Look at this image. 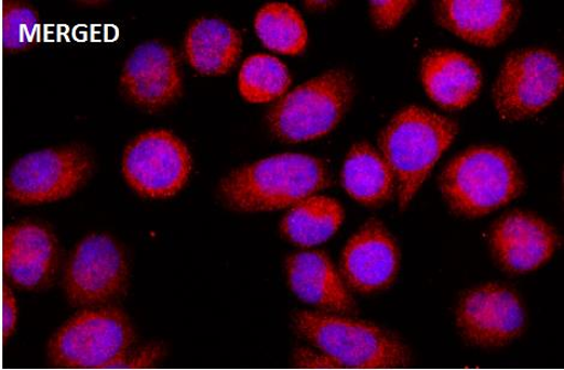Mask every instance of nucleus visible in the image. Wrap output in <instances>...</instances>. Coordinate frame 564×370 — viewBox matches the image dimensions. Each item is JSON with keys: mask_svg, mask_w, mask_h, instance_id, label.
<instances>
[{"mask_svg": "<svg viewBox=\"0 0 564 370\" xmlns=\"http://www.w3.org/2000/svg\"><path fill=\"white\" fill-rule=\"evenodd\" d=\"M341 182L346 193L367 207H380L391 200L397 183L381 152L367 142L354 144L347 153Z\"/></svg>", "mask_w": 564, "mask_h": 370, "instance_id": "nucleus-20", "label": "nucleus"}, {"mask_svg": "<svg viewBox=\"0 0 564 370\" xmlns=\"http://www.w3.org/2000/svg\"><path fill=\"white\" fill-rule=\"evenodd\" d=\"M414 2H370V17L379 30H393L404 20Z\"/></svg>", "mask_w": 564, "mask_h": 370, "instance_id": "nucleus-25", "label": "nucleus"}, {"mask_svg": "<svg viewBox=\"0 0 564 370\" xmlns=\"http://www.w3.org/2000/svg\"><path fill=\"white\" fill-rule=\"evenodd\" d=\"M305 7L311 10H324L329 7V2H305Z\"/></svg>", "mask_w": 564, "mask_h": 370, "instance_id": "nucleus-29", "label": "nucleus"}, {"mask_svg": "<svg viewBox=\"0 0 564 370\" xmlns=\"http://www.w3.org/2000/svg\"><path fill=\"white\" fill-rule=\"evenodd\" d=\"M434 13L442 29L466 43L496 47L514 33L522 7L510 0H442L434 3Z\"/></svg>", "mask_w": 564, "mask_h": 370, "instance_id": "nucleus-15", "label": "nucleus"}, {"mask_svg": "<svg viewBox=\"0 0 564 370\" xmlns=\"http://www.w3.org/2000/svg\"><path fill=\"white\" fill-rule=\"evenodd\" d=\"M421 75L426 95L442 109L463 110L479 97L481 72L464 53L430 52L422 62Z\"/></svg>", "mask_w": 564, "mask_h": 370, "instance_id": "nucleus-18", "label": "nucleus"}, {"mask_svg": "<svg viewBox=\"0 0 564 370\" xmlns=\"http://www.w3.org/2000/svg\"><path fill=\"white\" fill-rule=\"evenodd\" d=\"M241 36L232 25L218 19L196 20L185 36V56L203 75L221 76L230 72L240 57Z\"/></svg>", "mask_w": 564, "mask_h": 370, "instance_id": "nucleus-19", "label": "nucleus"}, {"mask_svg": "<svg viewBox=\"0 0 564 370\" xmlns=\"http://www.w3.org/2000/svg\"><path fill=\"white\" fill-rule=\"evenodd\" d=\"M292 79L286 65L273 56L249 57L239 72L241 98L251 104L278 101L289 91Z\"/></svg>", "mask_w": 564, "mask_h": 370, "instance_id": "nucleus-23", "label": "nucleus"}, {"mask_svg": "<svg viewBox=\"0 0 564 370\" xmlns=\"http://www.w3.org/2000/svg\"><path fill=\"white\" fill-rule=\"evenodd\" d=\"M292 366L300 369H344L333 357L321 350L297 348L291 357Z\"/></svg>", "mask_w": 564, "mask_h": 370, "instance_id": "nucleus-27", "label": "nucleus"}, {"mask_svg": "<svg viewBox=\"0 0 564 370\" xmlns=\"http://www.w3.org/2000/svg\"><path fill=\"white\" fill-rule=\"evenodd\" d=\"M563 86V66L555 53L539 47L518 50L510 53L497 76L496 111L502 121H522L555 102Z\"/></svg>", "mask_w": 564, "mask_h": 370, "instance_id": "nucleus-8", "label": "nucleus"}, {"mask_svg": "<svg viewBox=\"0 0 564 370\" xmlns=\"http://www.w3.org/2000/svg\"><path fill=\"white\" fill-rule=\"evenodd\" d=\"M329 185V171L321 159L284 153L231 171L218 192L226 207L259 214L292 207Z\"/></svg>", "mask_w": 564, "mask_h": 370, "instance_id": "nucleus-1", "label": "nucleus"}, {"mask_svg": "<svg viewBox=\"0 0 564 370\" xmlns=\"http://www.w3.org/2000/svg\"><path fill=\"white\" fill-rule=\"evenodd\" d=\"M455 324L469 346L499 349L522 336L527 315L514 290L488 283L467 290L460 297Z\"/></svg>", "mask_w": 564, "mask_h": 370, "instance_id": "nucleus-11", "label": "nucleus"}, {"mask_svg": "<svg viewBox=\"0 0 564 370\" xmlns=\"http://www.w3.org/2000/svg\"><path fill=\"white\" fill-rule=\"evenodd\" d=\"M58 264V243L43 225L23 221L3 231V271L19 287H44Z\"/></svg>", "mask_w": 564, "mask_h": 370, "instance_id": "nucleus-16", "label": "nucleus"}, {"mask_svg": "<svg viewBox=\"0 0 564 370\" xmlns=\"http://www.w3.org/2000/svg\"><path fill=\"white\" fill-rule=\"evenodd\" d=\"M166 352L165 348L159 342L148 344V346L128 352L122 360H120L115 369H147L154 368L164 360Z\"/></svg>", "mask_w": 564, "mask_h": 370, "instance_id": "nucleus-26", "label": "nucleus"}, {"mask_svg": "<svg viewBox=\"0 0 564 370\" xmlns=\"http://www.w3.org/2000/svg\"><path fill=\"white\" fill-rule=\"evenodd\" d=\"M120 88L131 102L148 111L176 101L183 83L174 51L159 42L140 45L124 64Z\"/></svg>", "mask_w": 564, "mask_h": 370, "instance_id": "nucleus-14", "label": "nucleus"}, {"mask_svg": "<svg viewBox=\"0 0 564 370\" xmlns=\"http://www.w3.org/2000/svg\"><path fill=\"white\" fill-rule=\"evenodd\" d=\"M253 24L262 44L281 55L299 56L306 47L305 22L290 4H265L257 13Z\"/></svg>", "mask_w": 564, "mask_h": 370, "instance_id": "nucleus-22", "label": "nucleus"}, {"mask_svg": "<svg viewBox=\"0 0 564 370\" xmlns=\"http://www.w3.org/2000/svg\"><path fill=\"white\" fill-rule=\"evenodd\" d=\"M400 268L394 237L380 220L371 219L348 240L340 273L347 287L361 295L382 293L391 287Z\"/></svg>", "mask_w": 564, "mask_h": 370, "instance_id": "nucleus-13", "label": "nucleus"}, {"mask_svg": "<svg viewBox=\"0 0 564 370\" xmlns=\"http://www.w3.org/2000/svg\"><path fill=\"white\" fill-rule=\"evenodd\" d=\"M2 335L3 341L7 342L9 338L15 333L18 324V303L15 295L12 294L11 289L3 285V300H2Z\"/></svg>", "mask_w": 564, "mask_h": 370, "instance_id": "nucleus-28", "label": "nucleus"}, {"mask_svg": "<svg viewBox=\"0 0 564 370\" xmlns=\"http://www.w3.org/2000/svg\"><path fill=\"white\" fill-rule=\"evenodd\" d=\"M285 269L290 289L301 301L326 313H356L350 289L325 251H300L288 258Z\"/></svg>", "mask_w": 564, "mask_h": 370, "instance_id": "nucleus-17", "label": "nucleus"}, {"mask_svg": "<svg viewBox=\"0 0 564 370\" xmlns=\"http://www.w3.org/2000/svg\"><path fill=\"white\" fill-rule=\"evenodd\" d=\"M354 98L352 76L330 70L280 98L267 115V126L282 142L314 141L338 127Z\"/></svg>", "mask_w": 564, "mask_h": 370, "instance_id": "nucleus-5", "label": "nucleus"}, {"mask_svg": "<svg viewBox=\"0 0 564 370\" xmlns=\"http://www.w3.org/2000/svg\"><path fill=\"white\" fill-rule=\"evenodd\" d=\"M292 326L295 334L344 368L394 369L412 363L409 347L398 336L344 314L297 312Z\"/></svg>", "mask_w": 564, "mask_h": 370, "instance_id": "nucleus-4", "label": "nucleus"}, {"mask_svg": "<svg viewBox=\"0 0 564 370\" xmlns=\"http://www.w3.org/2000/svg\"><path fill=\"white\" fill-rule=\"evenodd\" d=\"M560 244L555 229L540 216L512 210L497 220L490 230L494 260L510 274L536 271L554 257Z\"/></svg>", "mask_w": 564, "mask_h": 370, "instance_id": "nucleus-12", "label": "nucleus"}, {"mask_svg": "<svg viewBox=\"0 0 564 370\" xmlns=\"http://www.w3.org/2000/svg\"><path fill=\"white\" fill-rule=\"evenodd\" d=\"M440 189L454 215L480 218L514 202L525 181L512 154L480 145L453 159L442 172Z\"/></svg>", "mask_w": 564, "mask_h": 370, "instance_id": "nucleus-3", "label": "nucleus"}, {"mask_svg": "<svg viewBox=\"0 0 564 370\" xmlns=\"http://www.w3.org/2000/svg\"><path fill=\"white\" fill-rule=\"evenodd\" d=\"M129 268L124 251L109 235L84 238L66 262L64 291L74 307H102L122 295Z\"/></svg>", "mask_w": 564, "mask_h": 370, "instance_id": "nucleus-9", "label": "nucleus"}, {"mask_svg": "<svg viewBox=\"0 0 564 370\" xmlns=\"http://www.w3.org/2000/svg\"><path fill=\"white\" fill-rule=\"evenodd\" d=\"M3 48L19 52L37 42L40 23L35 9L22 2H2Z\"/></svg>", "mask_w": 564, "mask_h": 370, "instance_id": "nucleus-24", "label": "nucleus"}, {"mask_svg": "<svg viewBox=\"0 0 564 370\" xmlns=\"http://www.w3.org/2000/svg\"><path fill=\"white\" fill-rule=\"evenodd\" d=\"M458 131L451 119L421 106L402 109L384 127L380 152L395 176L401 210L409 207Z\"/></svg>", "mask_w": 564, "mask_h": 370, "instance_id": "nucleus-2", "label": "nucleus"}, {"mask_svg": "<svg viewBox=\"0 0 564 370\" xmlns=\"http://www.w3.org/2000/svg\"><path fill=\"white\" fill-rule=\"evenodd\" d=\"M193 161L186 144L167 130H150L133 139L123 155L130 187L148 198L177 195L189 181Z\"/></svg>", "mask_w": 564, "mask_h": 370, "instance_id": "nucleus-10", "label": "nucleus"}, {"mask_svg": "<svg viewBox=\"0 0 564 370\" xmlns=\"http://www.w3.org/2000/svg\"><path fill=\"white\" fill-rule=\"evenodd\" d=\"M344 218L340 203L315 194L290 207L280 222V233L295 246L312 248L327 242L337 233Z\"/></svg>", "mask_w": 564, "mask_h": 370, "instance_id": "nucleus-21", "label": "nucleus"}, {"mask_svg": "<svg viewBox=\"0 0 564 370\" xmlns=\"http://www.w3.org/2000/svg\"><path fill=\"white\" fill-rule=\"evenodd\" d=\"M93 170V157L84 145L30 153L9 170L6 196L11 203L23 206L64 200L84 187Z\"/></svg>", "mask_w": 564, "mask_h": 370, "instance_id": "nucleus-7", "label": "nucleus"}, {"mask_svg": "<svg viewBox=\"0 0 564 370\" xmlns=\"http://www.w3.org/2000/svg\"><path fill=\"white\" fill-rule=\"evenodd\" d=\"M133 339L135 334L123 311L87 308L51 337L47 360L56 368L115 369L130 351Z\"/></svg>", "mask_w": 564, "mask_h": 370, "instance_id": "nucleus-6", "label": "nucleus"}]
</instances>
